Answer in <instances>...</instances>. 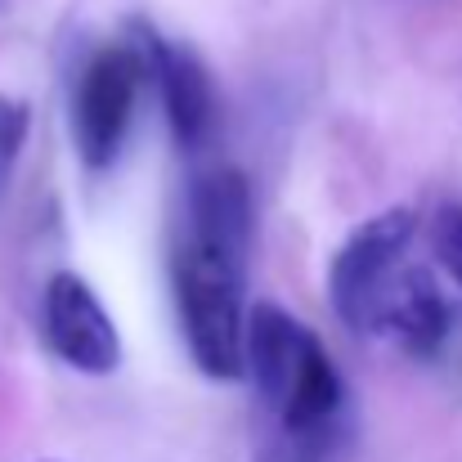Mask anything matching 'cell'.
Segmentation results:
<instances>
[{"instance_id": "cell-9", "label": "cell", "mask_w": 462, "mask_h": 462, "mask_svg": "<svg viewBox=\"0 0 462 462\" xmlns=\"http://www.w3.org/2000/svg\"><path fill=\"white\" fill-rule=\"evenodd\" d=\"M431 247L445 274L462 288V202H445L431 220Z\"/></svg>"}, {"instance_id": "cell-7", "label": "cell", "mask_w": 462, "mask_h": 462, "mask_svg": "<svg viewBox=\"0 0 462 462\" xmlns=\"http://www.w3.org/2000/svg\"><path fill=\"white\" fill-rule=\"evenodd\" d=\"M319 337L310 332L306 323H297L292 314H283L279 306H256L247 314V328H243V359H247V373L256 382V391L265 395L270 409H279L306 364L310 346Z\"/></svg>"}, {"instance_id": "cell-8", "label": "cell", "mask_w": 462, "mask_h": 462, "mask_svg": "<svg viewBox=\"0 0 462 462\" xmlns=\"http://www.w3.org/2000/svg\"><path fill=\"white\" fill-rule=\"evenodd\" d=\"M27 126H32V108L23 99L0 95V193H5V184L14 175V162L27 144Z\"/></svg>"}, {"instance_id": "cell-4", "label": "cell", "mask_w": 462, "mask_h": 462, "mask_svg": "<svg viewBox=\"0 0 462 462\" xmlns=\"http://www.w3.org/2000/svg\"><path fill=\"white\" fill-rule=\"evenodd\" d=\"M131 45L149 59V72H153L157 90H162L166 122H171V135H175L180 153H198L216 131V95H211V77H207L202 59L189 45L162 41L140 18L131 23Z\"/></svg>"}, {"instance_id": "cell-1", "label": "cell", "mask_w": 462, "mask_h": 462, "mask_svg": "<svg viewBox=\"0 0 462 462\" xmlns=\"http://www.w3.org/2000/svg\"><path fill=\"white\" fill-rule=\"evenodd\" d=\"M247 247L252 238H234V234L189 220L175 252V301H180L184 341H189L193 364L216 382H234L247 373V359H243Z\"/></svg>"}, {"instance_id": "cell-3", "label": "cell", "mask_w": 462, "mask_h": 462, "mask_svg": "<svg viewBox=\"0 0 462 462\" xmlns=\"http://www.w3.org/2000/svg\"><path fill=\"white\" fill-rule=\"evenodd\" d=\"M413 229H418V216L409 207H391V211H377L373 220H364L346 238V247L337 252L332 274H328L332 306H337L346 328L373 332L377 306H382V297L395 279L404 247L413 243Z\"/></svg>"}, {"instance_id": "cell-2", "label": "cell", "mask_w": 462, "mask_h": 462, "mask_svg": "<svg viewBox=\"0 0 462 462\" xmlns=\"http://www.w3.org/2000/svg\"><path fill=\"white\" fill-rule=\"evenodd\" d=\"M144 81H153V72H149V59L131 41L99 50L81 68L77 90H72V144L86 166L104 171L122 153Z\"/></svg>"}, {"instance_id": "cell-5", "label": "cell", "mask_w": 462, "mask_h": 462, "mask_svg": "<svg viewBox=\"0 0 462 462\" xmlns=\"http://www.w3.org/2000/svg\"><path fill=\"white\" fill-rule=\"evenodd\" d=\"M45 341L68 368L90 377H104L122 364V337L108 310L99 306L86 279L68 270H59L45 283Z\"/></svg>"}, {"instance_id": "cell-6", "label": "cell", "mask_w": 462, "mask_h": 462, "mask_svg": "<svg viewBox=\"0 0 462 462\" xmlns=\"http://www.w3.org/2000/svg\"><path fill=\"white\" fill-rule=\"evenodd\" d=\"M449 328H454L449 301L427 270L395 274L377 306V323H373V332H386L413 359H436L440 346L449 341Z\"/></svg>"}]
</instances>
